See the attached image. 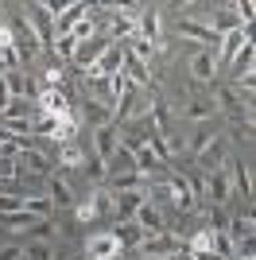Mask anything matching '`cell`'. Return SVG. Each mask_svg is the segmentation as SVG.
I'll return each instance as SVG.
<instances>
[{
	"label": "cell",
	"instance_id": "1",
	"mask_svg": "<svg viewBox=\"0 0 256 260\" xmlns=\"http://www.w3.org/2000/svg\"><path fill=\"white\" fill-rule=\"evenodd\" d=\"M175 252H186V241L175 237V233H151V237L140 241V256L144 260H163V256H175Z\"/></svg>",
	"mask_w": 256,
	"mask_h": 260
},
{
	"label": "cell",
	"instance_id": "2",
	"mask_svg": "<svg viewBox=\"0 0 256 260\" xmlns=\"http://www.w3.org/2000/svg\"><path fill=\"white\" fill-rule=\"evenodd\" d=\"M82 256L85 260H117V256H124V249H120V241L113 233H89Z\"/></svg>",
	"mask_w": 256,
	"mask_h": 260
},
{
	"label": "cell",
	"instance_id": "3",
	"mask_svg": "<svg viewBox=\"0 0 256 260\" xmlns=\"http://www.w3.org/2000/svg\"><path fill=\"white\" fill-rule=\"evenodd\" d=\"M167 190H171V210L175 214H194L198 210V198H194L190 183L182 175H167Z\"/></svg>",
	"mask_w": 256,
	"mask_h": 260
},
{
	"label": "cell",
	"instance_id": "4",
	"mask_svg": "<svg viewBox=\"0 0 256 260\" xmlns=\"http://www.w3.org/2000/svg\"><path fill=\"white\" fill-rule=\"evenodd\" d=\"M105 20H109V39H113V43H124L128 35H136V16H132V8L113 4V8L105 12Z\"/></svg>",
	"mask_w": 256,
	"mask_h": 260
},
{
	"label": "cell",
	"instance_id": "5",
	"mask_svg": "<svg viewBox=\"0 0 256 260\" xmlns=\"http://www.w3.org/2000/svg\"><path fill=\"white\" fill-rule=\"evenodd\" d=\"M89 140H93V148H89V152H93L101 163H109V155L120 148V128L113 124V120H109V124H101V128L89 132Z\"/></svg>",
	"mask_w": 256,
	"mask_h": 260
},
{
	"label": "cell",
	"instance_id": "6",
	"mask_svg": "<svg viewBox=\"0 0 256 260\" xmlns=\"http://www.w3.org/2000/svg\"><path fill=\"white\" fill-rule=\"evenodd\" d=\"M213 109H225V113H233V117H241V113H245L248 120H252V105H245V101H241V93H237L233 86H213Z\"/></svg>",
	"mask_w": 256,
	"mask_h": 260
},
{
	"label": "cell",
	"instance_id": "7",
	"mask_svg": "<svg viewBox=\"0 0 256 260\" xmlns=\"http://www.w3.org/2000/svg\"><path fill=\"white\" fill-rule=\"evenodd\" d=\"M144 202H148L144 190H113V217H117V221H132V214H136Z\"/></svg>",
	"mask_w": 256,
	"mask_h": 260
},
{
	"label": "cell",
	"instance_id": "8",
	"mask_svg": "<svg viewBox=\"0 0 256 260\" xmlns=\"http://www.w3.org/2000/svg\"><path fill=\"white\" fill-rule=\"evenodd\" d=\"M109 43H113L109 35H97V39H89V43H78V51H74V58H70V62H74L78 70H89V66L101 62V54H105Z\"/></svg>",
	"mask_w": 256,
	"mask_h": 260
},
{
	"label": "cell",
	"instance_id": "9",
	"mask_svg": "<svg viewBox=\"0 0 256 260\" xmlns=\"http://www.w3.org/2000/svg\"><path fill=\"white\" fill-rule=\"evenodd\" d=\"M229 190H233V186H229V171H210L206 175V202H210V206H225V202H229Z\"/></svg>",
	"mask_w": 256,
	"mask_h": 260
},
{
	"label": "cell",
	"instance_id": "10",
	"mask_svg": "<svg viewBox=\"0 0 256 260\" xmlns=\"http://www.w3.org/2000/svg\"><path fill=\"white\" fill-rule=\"evenodd\" d=\"M132 221H136V225L144 229L148 237H151V233H167V217H163L159 206H151V202H144V206L132 214Z\"/></svg>",
	"mask_w": 256,
	"mask_h": 260
},
{
	"label": "cell",
	"instance_id": "11",
	"mask_svg": "<svg viewBox=\"0 0 256 260\" xmlns=\"http://www.w3.org/2000/svg\"><path fill=\"white\" fill-rule=\"evenodd\" d=\"M27 171V175H51V159L39 152V148H23L16 152V175Z\"/></svg>",
	"mask_w": 256,
	"mask_h": 260
},
{
	"label": "cell",
	"instance_id": "12",
	"mask_svg": "<svg viewBox=\"0 0 256 260\" xmlns=\"http://www.w3.org/2000/svg\"><path fill=\"white\" fill-rule=\"evenodd\" d=\"M225 171H229V186H237L241 198L252 202V171H248V163L245 159H229V163H225Z\"/></svg>",
	"mask_w": 256,
	"mask_h": 260
},
{
	"label": "cell",
	"instance_id": "13",
	"mask_svg": "<svg viewBox=\"0 0 256 260\" xmlns=\"http://www.w3.org/2000/svg\"><path fill=\"white\" fill-rule=\"evenodd\" d=\"M39 117V101L35 98H12L0 113V120H35Z\"/></svg>",
	"mask_w": 256,
	"mask_h": 260
},
{
	"label": "cell",
	"instance_id": "14",
	"mask_svg": "<svg viewBox=\"0 0 256 260\" xmlns=\"http://www.w3.org/2000/svg\"><path fill=\"white\" fill-rule=\"evenodd\" d=\"M217 74V51H198L190 58V78L194 82H213Z\"/></svg>",
	"mask_w": 256,
	"mask_h": 260
},
{
	"label": "cell",
	"instance_id": "15",
	"mask_svg": "<svg viewBox=\"0 0 256 260\" xmlns=\"http://www.w3.org/2000/svg\"><path fill=\"white\" fill-rule=\"evenodd\" d=\"M85 12H89V4H82V0L62 4V8H58V16H54V35H66V31H70V27L85 16Z\"/></svg>",
	"mask_w": 256,
	"mask_h": 260
},
{
	"label": "cell",
	"instance_id": "16",
	"mask_svg": "<svg viewBox=\"0 0 256 260\" xmlns=\"http://www.w3.org/2000/svg\"><path fill=\"white\" fill-rule=\"evenodd\" d=\"M47 198H51V206H54V210H74V206H78L74 190H70V183H66L62 175H58V179H51V186H47Z\"/></svg>",
	"mask_w": 256,
	"mask_h": 260
},
{
	"label": "cell",
	"instance_id": "17",
	"mask_svg": "<svg viewBox=\"0 0 256 260\" xmlns=\"http://www.w3.org/2000/svg\"><path fill=\"white\" fill-rule=\"evenodd\" d=\"M225 155H229V144H225L221 136H213V144L206 148L202 155H194V159L202 163V171H221V167H225Z\"/></svg>",
	"mask_w": 256,
	"mask_h": 260
},
{
	"label": "cell",
	"instance_id": "18",
	"mask_svg": "<svg viewBox=\"0 0 256 260\" xmlns=\"http://www.w3.org/2000/svg\"><path fill=\"white\" fill-rule=\"evenodd\" d=\"M136 39H148V43H159V8H140L136 16Z\"/></svg>",
	"mask_w": 256,
	"mask_h": 260
},
{
	"label": "cell",
	"instance_id": "19",
	"mask_svg": "<svg viewBox=\"0 0 256 260\" xmlns=\"http://www.w3.org/2000/svg\"><path fill=\"white\" fill-rule=\"evenodd\" d=\"M97 70H101L105 78L124 74V43H109L105 54H101V62H97Z\"/></svg>",
	"mask_w": 256,
	"mask_h": 260
},
{
	"label": "cell",
	"instance_id": "20",
	"mask_svg": "<svg viewBox=\"0 0 256 260\" xmlns=\"http://www.w3.org/2000/svg\"><path fill=\"white\" fill-rule=\"evenodd\" d=\"M82 163H85V148L78 140L58 144V167H62V171H82Z\"/></svg>",
	"mask_w": 256,
	"mask_h": 260
},
{
	"label": "cell",
	"instance_id": "21",
	"mask_svg": "<svg viewBox=\"0 0 256 260\" xmlns=\"http://www.w3.org/2000/svg\"><path fill=\"white\" fill-rule=\"evenodd\" d=\"M132 159H136V175H144V179H148V175H159V171H167V163H163L159 155L151 152L148 144H144V148H136V152H132Z\"/></svg>",
	"mask_w": 256,
	"mask_h": 260
},
{
	"label": "cell",
	"instance_id": "22",
	"mask_svg": "<svg viewBox=\"0 0 256 260\" xmlns=\"http://www.w3.org/2000/svg\"><path fill=\"white\" fill-rule=\"evenodd\" d=\"M179 113H182L186 120H198V124H206V120H213V113H217V109H213L210 98H186V105H182Z\"/></svg>",
	"mask_w": 256,
	"mask_h": 260
},
{
	"label": "cell",
	"instance_id": "23",
	"mask_svg": "<svg viewBox=\"0 0 256 260\" xmlns=\"http://www.w3.org/2000/svg\"><path fill=\"white\" fill-rule=\"evenodd\" d=\"M225 237L233 241V245H241V241H252V237H256V221H252V214L233 217V221L225 225Z\"/></svg>",
	"mask_w": 256,
	"mask_h": 260
},
{
	"label": "cell",
	"instance_id": "24",
	"mask_svg": "<svg viewBox=\"0 0 256 260\" xmlns=\"http://www.w3.org/2000/svg\"><path fill=\"white\" fill-rule=\"evenodd\" d=\"M124 51L132 54L140 66H151L159 58V43H148V39H132V43H124Z\"/></svg>",
	"mask_w": 256,
	"mask_h": 260
},
{
	"label": "cell",
	"instance_id": "25",
	"mask_svg": "<svg viewBox=\"0 0 256 260\" xmlns=\"http://www.w3.org/2000/svg\"><path fill=\"white\" fill-rule=\"evenodd\" d=\"M23 210H27L35 221H51L54 217V206H51L47 194H23Z\"/></svg>",
	"mask_w": 256,
	"mask_h": 260
},
{
	"label": "cell",
	"instance_id": "26",
	"mask_svg": "<svg viewBox=\"0 0 256 260\" xmlns=\"http://www.w3.org/2000/svg\"><path fill=\"white\" fill-rule=\"evenodd\" d=\"M113 237L120 241V249H140V241L148 237V233H144V229H140L136 221H120V225L113 229Z\"/></svg>",
	"mask_w": 256,
	"mask_h": 260
},
{
	"label": "cell",
	"instance_id": "27",
	"mask_svg": "<svg viewBox=\"0 0 256 260\" xmlns=\"http://www.w3.org/2000/svg\"><path fill=\"white\" fill-rule=\"evenodd\" d=\"M4 86H8V101L12 98H35V86L23 78V70H8V74H4Z\"/></svg>",
	"mask_w": 256,
	"mask_h": 260
},
{
	"label": "cell",
	"instance_id": "28",
	"mask_svg": "<svg viewBox=\"0 0 256 260\" xmlns=\"http://www.w3.org/2000/svg\"><path fill=\"white\" fill-rule=\"evenodd\" d=\"M213 136H217V132H213L210 120H206V124H198V128L190 132V140H186V152H190V155H202L206 148L213 144Z\"/></svg>",
	"mask_w": 256,
	"mask_h": 260
},
{
	"label": "cell",
	"instance_id": "29",
	"mask_svg": "<svg viewBox=\"0 0 256 260\" xmlns=\"http://www.w3.org/2000/svg\"><path fill=\"white\" fill-rule=\"evenodd\" d=\"M252 58H256V47H252V39H248L241 51H237V58L229 66H233V82L237 78H245V74H252Z\"/></svg>",
	"mask_w": 256,
	"mask_h": 260
},
{
	"label": "cell",
	"instance_id": "30",
	"mask_svg": "<svg viewBox=\"0 0 256 260\" xmlns=\"http://www.w3.org/2000/svg\"><path fill=\"white\" fill-rule=\"evenodd\" d=\"M105 171H113V175H132V171H136V159H132V152H128V148H117V152L109 155Z\"/></svg>",
	"mask_w": 256,
	"mask_h": 260
},
{
	"label": "cell",
	"instance_id": "31",
	"mask_svg": "<svg viewBox=\"0 0 256 260\" xmlns=\"http://www.w3.org/2000/svg\"><path fill=\"white\" fill-rule=\"evenodd\" d=\"M85 202L93 206V214H97V217H109V214H113V190H109V186H97V190L85 198Z\"/></svg>",
	"mask_w": 256,
	"mask_h": 260
},
{
	"label": "cell",
	"instance_id": "32",
	"mask_svg": "<svg viewBox=\"0 0 256 260\" xmlns=\"http://www.w3.org/2000/svg\"><path fill=\"white\" fill-rule=\"evenodd\" d=\"M85 113H78V117L82 120H89V124H93V128H101V124H109V120H113V113H109L105 105H97V101H85Z\"/></svg>",
	"mask_w": 256,
	"mask_h": 260
},
{
	"label": "cell",
	"instance_id": "33",
	"mask_svg": "<svg viewBox=\"0 0 256 260\" xmlns=\"http://www.w3.org/2000/svg\"><path fill=\"white\" fill-rule=\"evenodd\" d=\"M23 256H27V260H54V245H51V241H43V237H35V241L23 245Z\"/></svg>",
	"mask_w": 256,
	"mask_h": 260
},
{
	"label": "cell",
	"instance_id": "34",
	"mask_svg": "<svg viewBox=\"0 0 256 260\" xmlns=\"http://www.w3.org/2000/svg\"><path fill=\"white\" fill-rule=\"evenodd\" d=\"M0 225L8 229V233H20V229H27V233H31L35 217L27 214V210H23V214H4V217H0Z\"/></svg>",
	"mask_w": 256,
	"mask_h": 260
},
{
	"label": "cell",
	"instance_id": "35",
	"mask_svg": "<svg viewBox=\"0 0 256 260\" xmlns=\"http://www.w3.org/2000/svg\"><path fill=\"white\" fill-rule=\"evenodd\" d=\"M70 35H74L78 43H89V39H97V23L89 20V16H82V20H78L74 27H70Z\"/></svg>",
	"mask_w": 256,
	"mask_h": 260
},
{
	"label": "cell",
	"instance_id": "36",
	"mask_svg": "<svg viewBox=\"0 0 256 260\" xmlns=\"http://www.w3.org/2000/svg\"><path fill=\"white\" fill-rule=\"evenodd\" d=\"M51 51H58V58H74V51H78V39H74L70 31H66V35H54Z\"/></svg>",
	"mask_w": 256,
	"mask_h": 260
},
{
	"label": "cell",
	"instance_id": "37",
	"mask_svg": "<svg viewBox=\"0 0 256 260\" xmlns=\"http://www.w3.org/2000/svg\"><path fill=\"white\" fill-rule=\"evenodd\" d=\"M4 214H23V194H0V217Z\"/></svg>",
	"mask_w": 256,
	"mask_h": 260
},
{
	"label": "cell",
	"instance_id": "38",
	"mask_svg": "<svg viewBox=\"0 0 256 260\" xmlns=\"http://www.w3.org/2000/svg\"><path fill=\"white\" fill-rule=\"evenodd\" d=\"M82 171L89 175V179H101V175H105V163L97 159L93 152H85V163H82Z\"/></svg>",
	"mask_w": 256,
	"mask_h": 260
},
{
	"label": "cell",
	"instance_id": "39",
	"mask_svg": "<svg viewBox=\"0 0 256 260\" xmlns=\"http://www.w3.org/2000/svg\"><path fill=\"white\" fill-rule=\"evenodd\" d=\"M74 217L82 221V225H93V221H97V214H93V206H89V202H78V206H74Z\"/></svg>",
	"mask_w": 256,
	"mask_h": 260
},
{
	"label": "cell",
	"instance_id": "40",
	"mask_svg": "<svg viewBox=\"0 0 256 260\" xmlns=\"http://www.w3.org/2000/svg\"><path fill=\"white\" fill-rule=\"evenodd\" d=\"M0 260H27L23 256V245H0Z\"/></svg>",
	"mask_w": 256,
	"mask_h": 260
},
{
	"label": "cell",
	"instance_id": "41",
	"mask_svg": "<svg viewBox=\"0 0 256 260\" xmlns=\"http://www.w3.org/2000/svg\"><path fill=\"white\" fill-rule=\"evenodd\" d=\"M163 260H186V252H175V256H163Z\"/></svg>",
	"mask_w": 256,
	"mask_h": 260
},
{
	"label": "cell",
	"instance_id": "42",
	"mask_svg": "<svg viewBox=\"0 0 256 260\" xmlns=\"http://www.w3.org/2000/svg\"><path fill=\"white\" fill-rule=\"evenodd\" d=\"M74 260H85V256H74Z\"/></svg>",
	"mask_w": 256,
	"mask_h": 260
},
{
	"label": "cell",
	"instance_id": "43",
	"mask_svg": "<svg viewBox=\"0 0 256 260\" xmlns=\"http://www.w3.org/2000/svg\"><path fill=\"white\" fill-rule=\"evenodd\" d=\"M0 74H4V66H0Z\"/></svg>",
	"mask_w": 256,
	"mask_h": 260
},
{
	"label": "cell",
	"instance_id": "44",
	"mask_svg": "<svg viewBox=\"0 0 256 260\" xmlns=\"http://www.w3.org/2000/svg\"><path fill=\"white\" fill-rule=\"evenodd\" d=\"M117 260H124V256H117Z\"/></svg>",
	"mask_w": 256,
	"mask_h": 260
},
{
	"label": "cell",
	"instance_id": "45",
	"mask_svg": "<svg viewBox=\"0 0 256 260\" xmlns=\"http://www.w3.org/2000/svg\"><path fill=\"white\" fill-rule=\"evenodd\" d=\"M136 260H144V256H136Z\"/></svg>",
	"mask_w": 256,
	"mask_h": 260
}]
</instances>
